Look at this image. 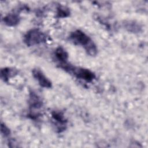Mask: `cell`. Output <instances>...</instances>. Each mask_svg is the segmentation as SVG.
I'll list each match as a JSON object with an SVG mask.
<instances>
[{
	"label": "cell",
	"mask_w": 148,
	"mask_h": 148,
	"mask_svg": "<svg viewBox=\"0 0 148 148\" xmlns=\"http://www.w3.org/2000/svg\"><path fill=\"white\" fill-rule=\"evenodd\" d=\"M69 40L75 45L84 47L87 54L94 56L97 53V48L92 40L84 32L77 29L72 32L69 35Z\"/></svg>",
	"instance_id": "6da1fadb"
},
{
	"label": "cell",
	"mask_w": 148,
	"mask_h": 148,
	"mask_svg": "<svg viewBox=\"0 0 148 148\" xmlns=\"http://www.w3.org/2000/svg\"><path fill=\"white\" fill-rule=\"evenodd\" d=\"M60 66L65 71L73 74L77 79H82L88 82L92 81L95 78V73L88 69L75 67L68 62L61 65Z\"/></svg>",
	"instance_id": "7a4b0ae2"
},
{
	"label": "cell",
	"mask_w": 148,
	"mask_h": 148,
	"mask_svg": "<svg viewBox=\"0 0 148 148\" xmlns=\"http://www.w3.org/2000/svg\"><path fill=\"white\" fill-rule=\"evenodd\" d=\"M46 35L37 28L29 30L24 36V42L28 46H32L46 41Z\"/></svg>",
	"instance_id": "3957f363"
},
{
	"label": "cell",
	"mask_w": 148,
	"mask_h": 148,
	"mask_svg": "<svg viewBox=\"0 0 148 148\" xmlns=\"http://www.w3.org/2000/svg\"><path fill=\"white\" fill-rule=\"evenodd\" d=\"M34 77L38 82L39 84L44 88H51L52 86L51 81L45 75V74L39 69H34L32 71Z\"/></svg>",
	"instance_id": "277c9868"
},
{
	"label": "cell",
	"mask_w": 148,
	"mask_h": 148,
	"mask_svg": "<svg viewBox=\"0 0 148 148\" xmlns=\"http://www.w3.org/2000/svg\"><path fill=\"white\" fill-rule=\"evenodd\" d=\"M51 117L53 120L56 122L57 125V129L59 132H62L66 128V120L65 119L62 112L60 111H53L51 113Z\"/></svg>",
	"instance_id": "5b68a950"
},
{
	"label": "cell",
	"mask_w": 148,
	"mask_h": 148,
	"mask_svg": "<svg viewBox=\"0 0 148 148\" xmlns=\"http://www.w3.org/2000/svg\"><path fill=\"white\" fill-rule=\"evenodd\" d=\"M29 106L31 109H39L42 107L43 103L40 97L38 96L34 91H31L29 95V99H28Z\"/></svg>",
	"instance_id": "8992f818"
},
{
	"label": "cell",
	"mask_w": 148,
	"mask_h": 148,
	"mask_svg": "<svg viewBox=\"0 0 148 148\" xmlns=\"http://www.w3.org/2000/svg\"><path fill=\"white\" fill-rule=\"evenodd\" d=\"M54 56L57 60H58L60 64V65L67 63L68 59V54L66 50L62 47H58L54 51Z\"/></svg>",
	"instance_id": "52a82bcc"
},
{
	"label": "cell",
	"mask_w": 148,
	"mask_h": 148,
	"mask_svg": "<svg viewBox=\"0 0 148 148\" xmlns=\"http://www.w3.org/2000/svg\"><path fill=\"white\" fill-rule=\"evenodd\" d=\"M20 17L18 14L13 13L6 15L3 18V23L8 26H14L20 22Z\"/></svg>",
	"instance_id": "ba28073f"
},
{
	"label": "cell",
	"mask_w": 148,
	"mask_h": 148,
	"mask_svg": "<svg viewBox=\"0 0 148 148\" xmlns=\"http://www.w3.org/2000/svg\"><path fill=\"white\" fill-rule=\"evenodd\" d=\"M18 73L17 69L11 68H4L1 70V77L4 82H8V80L14 76Z\"/></svg>",
	"instance_id": "9c48e42d"
},
{
	"label": "cell",
	"mask_w": 148,
	"mask_h": 148,
	"mask_svg": "<svg viewBox=\"0 0 148 148\" xmlns=\"http://www.w3.org/2000/svg\"><path fill=\"white\" fill-rule=\"evenodd\" d=\"M125 28L130 32H138L140 31L141 27L139 24L134 21H128L124 23Z\"/></svg>",
	"instance_id": "30bf717a"
},
{
	"label": "cell",
	"mask_w": 148,
	"mask_h": 148,
	"mask_svg": "<svg viewBox=\"0 0 148 148\" xmlns=\"http://www.w3.org/2000/svg\"><path fill=\"white\" fill-rule=\"evenodd\" d=\"M70 14V11L69 10L62 6H60L57 8V17L58 18H64L66 17Z\"/></svg>",
	"instance_id": "8fae6325"
},
{
	"label": "cell",
	"mask_w": 148,
	"mask_h": 148,
	"mask_svg": "<svg viewBox=\"0 0 148 148\" xmlns=\"http://www.w3.org/2000/svg\"><path fill=\"white\" fill-rule=\"evenodd\" d=\"M1 133L5 136H8L10 134V130L6 126V125L5 124H3L2 123L1 124Z\"/></svg>",
	"instance_id": "7c38bea8"
}]
</instances>
